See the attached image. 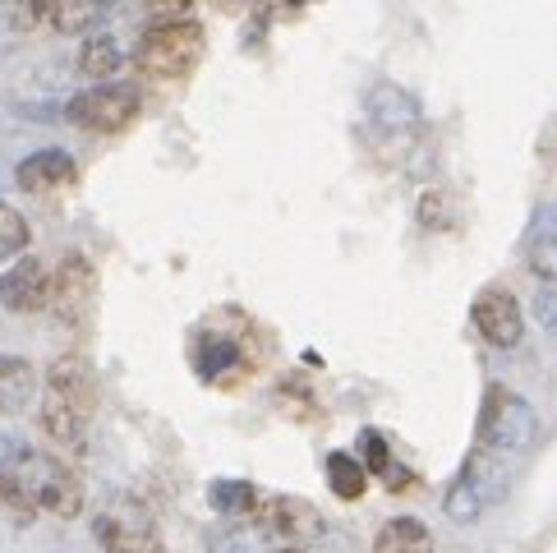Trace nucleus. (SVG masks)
<instances>
[{"instance_id": "nucleus-18", "label": "nucleus", "mask_w": 557, "mask_h": 553, "mask_svg": "<svg viewBox=\"0 0 557 553\" xmlns=\"http://www.w3.org/2000/svg\"><path fill=\"white\" fill-rule=\"evenodd\" d=\"M208 507L226 521H249L253 512L263 507V493H258V484H249V480H212L208 484Z\"/></svg>"}, {"instance_id": "nucleus-11", "label": "nucleus", "mask_w": 557, "mask_h": 553, "mask_svg": "<svg viewBox=\"0 0 557 553\" xmlns=\"http://www.w3.org/2000/svg\"><path fill=\"white\" fill-rule=\"evenodd\" d=\"M92 295H97L92 263L84 259V254H65V259L55 263V272H51V300H47V309L65 328H78L88 319V309H92Z\"/></svg>"}, {"instance_id": "nucleus-19", "label": "nucleus", "mask_w": 557, "mask_h": 553, "mask_svg": "<svg viewBox=\"0 0 557 553\" xmlns=\"http://www.w3.org/2000/svg\"><path fill=\"white\" fill-rule=\"evenodd\" d=\"M373 553H433V530L420 517H392L377 526Z\"/></svg>"}, {"instance_id": "nucleus-7", "label": "nucleus", "mask_w": 557, "mask_h": 553, "mask_svg": "<svg viewBox=\"0 0 557 553\" xmlns=\"http://www.w3.org/2000/svg\"><path fill=\"white\" fill-rule=\"evenodd\" d=\"M203 24L194 19H162L152 24L134 47V65L144 70L148 78H185L198 61H203Z\"/></svg>"}, {"instance_id": "nucleus-22", "label": "nucleus", "mask_w": 557, "mask_h": 553, "mask_svg": "<svg viewBox=\"0 0 557 553\" xmlns=\"http://www.w3.org/2000/svg\"><path fill=\"white\" fill-rule=\"evenodd\" d=\"M33 245V231H28V217L18 212L14 204L0 199V263H14V259H24Z\"/></svg>"}, {"instance_id": "nucleus-21", "label": "nucleus", "mask_w": 557, "mask_h": 553, "mask_svg": "<svg viewBox=\"0 0 557 553\" xmlns=\"http://www.w3.org/2000/svg\"><path fill=\"white\" fill-rule=\"evenodd\" d=\"M327 489L336 493L342 503H360L369 493V470L355 452H332L327 457Z\"/></svg>"}, {"instance_id": "nucleus-5", "label": "nucleus", "mask_w": 557, "mask_h": 553, "mask_svg": "<svg viewBox=\"0 0 557 553\" xmlns=\"http://www.w3.org/2000/svg\"><path fill=\"white\" fill-rule=\"evenodd\" d=\"M420 102L401 88V84H373L364 97V130H369V144L377 148L383 162H401V157L414 148L420 138Z\"/></svg>"}, {"instance_id": "nucleus-20", "label": "nucleus", "mask_w": 557, "mask_h": 553, "mask_svg": "<svg viewBox=\"0 0 557 553\" xmlns=\"http://www.w3.org/2000/svg\"><path fill=\"white\" fill-rule=\"evenodd\" d=\"M121 65H125V56L115 47V37L107 33H88V42L78 47V74L92 78V84H111L121 74Z\"/></svg>"}, {"instance_id": "nucleus-29", "label": "nucleus", "mask_w": 557, "mask_h": 553, "mask_svg": "<svg viewBox=\"0 0 557 553\" xmlns=\"http://www.w3.org/2000/svg\"><path fill=\"white\" fill-rule=\"evenodd\" d=\"M534 319H540V328L548 332V337H557V291L534 295Z\"/></svg>"}, {"instance_id": "nucleus-25", "label": "nucleus", "mask_w": 557, "mask_h": 553, "mask_svg": "<svg viewBox=\"0 0 557 553\" xmlns=\"http://www.w3.org/2000/svg\"><path fill=\"white\" fill-rule=\"evenodd\" d=\"M102 10H107V0H61L51 24L61 33H88V28L102 24Z\"/></svg>"}, {"instance_id": "nucleus-14", "label": "nucleus", "mask_w": 557, "mask_h": 553, "mask_svg": "<svg viewBox=\"0 0 557 553\" xmlns=\"http://www.w3.org/2000/svg\"><path fill=\"white\" fill-rule=\"evenodd\" d=\"M525 268L557 286V204L540 208L525 231Z\"/></svg>"}, {"instance_id": "nucleus-13", "label": "nucleus", "mask_w": 557, "mask_h": 553, "mask_svg": "<svg viewBox=\"0 0 557 553\" xmlns=\"http://www.w3.org/2000/svg\"><path fill=\"white\" fill-rule=\"evenodd\" d=\"M74 175H78V167L65 148H37L14 167V181L24 194H55V189L74 185Z\"/></svg>"}, {"instance_id": "nucleus-8", "label": "nucleus", "mask_w": 557, "mask_h": 553, "mask_svg": "<svg viewBox=\"0 0 557 553\" xmlns=\"http://www.w3.org/2000/svg\"><path fill=\"white\" fill-rule=\"evenodd\" d=\"M92 536L102 553H162V526L152 507L134 493H111L92 517Z\"/></svg>"}, {"instance_id": "nucleus-17", "label": "nucleus", "mask_w": 557, "mask_h": 553, "mask_svg": "<svg viewBox=\"0 0 557 553\" xmlns=\"http://www.w3.org/2000/svg\"><path fill=\"white\" fill-rule=\"evenodd\" d=\"M360 462H364V470H369V480L377 476V480H383L387 489H396V493H406V489L414 484V476L392 457V447H387V439H383L377 429H364V433H360Z\"/></svg>"}, {"instance_id": "nucleus-26", "label": "nucleus", "mask_w": 557, "mask_h": 553, "mask_svg": "<svg viewBox=\"0 0 557 553\" xmlns=\"http://www.w3.org/2000/svg\"><path fill=\"white\" fill-rule=\"evenodd\" d=\"M414 217H420L424 231H451V226H456V217H451V194H443V189L420 194V208H414Z\"/></svg>"}, {"instance_id": "nucleus-23", "label": "nucleus", "mask_w": 557, "mask_h": 553, "mask_svg": "<svg viewBox=\"0 0 557 553\" xmlns=\"http://www.w3.org/2000/svg\"><path fill=\"white\" fill-rule=\"evenodd\" d=\"M55 5H61V0H0V10H5V24L14 33L47 28L51 19H55Z\"/></svg>"}, {"instance_id": "nucleus-9", "label": "nucleus", "mask_w": 557, "mask_h": 553, "mask_svg": "<svg viewBox=\"0 0 557 553\" xmlns=\"http://www.w3.org/2000/svg\"><path fill=\"white\" fill-rule=\"evenodd\" d=\"M138 111H144V97L129 84H92L78 97H70V107H65L70 125L88 134H125L138 121Z\"/></svg>"}, {"instance_id": "nucleus-6", "label": "nucleus", "mask_w": 557, "mask_h": 553, "mask_svg": "<svg viewBox=\"0 0 557 553\" xmlns=\"http://www.w3.org/2000/svg\"><path fill=\"white\" fill-rule=\"evenodd\" d=\"M249 526L268 553H313L318 540L327 536L323 512L309 499H295V493H272V499H263V507L249 517Z\"/></svg>"}, {"instance_id": "nucleus-12", "label": "nucleus", "mask_w": 557, "mask_h": 553, "mask_svg": "<svg viewBox=\"0 0 557 553\" xmlns=\"http://www.w3.org/2000/svg\"><path fill=\"white\" fill-rule=\"evenodd\" d=\"M51 300V272L42 259H14L5 272H0V305L10 314H37Z\"/></svg>"}, {"instance_id": "nucleus-1", "label": "nucleus", "mask_w": 557, "mask_h": 553, "mask_svg": "<svg viewBox=\"0 0 557 553\" xmlns=\"http://www.w3.org/2000/svg\"><path fill=\"white\" fill-rule=\"evenodd\" d=\"M0 480H5L18 499L33 512H47V517H78L84 512V484L78 476L42 447H28L0 433Z\"/></svg>"}, {"instance_id": "nucleus-28", "label": "nucleus", "mask_w": 557, "mask_h": 553, "mask_svg": "<svg viewBox=\"0 0 557 553\" xmlns=\"http://www.w3.org/2000/svg\"><path fill=\"white\" fill-rule=\"evenodd\" d=\"M198 0H144V10L152 14V24H162V19H189V10Z\"/></svg>"}, {"instance_id": "nucleus-27", "label": "nucleus", "mask_w": 557, "mask_h": 553, "mask_svg": "<svg viewBox=\"0 0 557 553\" xmlns=\"http://www.w3.org/2000/svg\"><path fill=\"white\" fill-rule=\"evenodd\" d=\"M282 397H276V406L282 410H290V415H309L313 410V388H305L300 379H282Z\"/></svg>"}, {"instance_id": "nucleus-10", "label": "nucleus", "mask_w": 557, "mask_h": 553, "mask_svg": "<svg viewBox=\"0 0 557 553\" xmlns=\"http://www.w3.org/2000/svg\"><path fill=\"white\" fill-rule=\"evenodd\" d=\"M470 323L493 351H511V346H521V337H525V309L507 286H484L480 295H474Z\"/></svg>"}, {"instance_id": "nucleus-3", "label": "nucleus", "mask_w": 557, "mask_h": 553, "mask_svg": "<svg viewBox=\"0 0 557 553\" xmlns=\"http://www.w3.org/2000/svg\"><path fill=\"white\" fill-rule=\"evenodd\" d=\"M516 466H521V462L497 457V452H488V447H480V443H470L461 470H456V480H451L447 493H443V512H447L451 521H461V526L480 521L484 512L511 489Z\"/></svg>"}, {"instance_id": "nucleus-16", "label": "nucleus", "mask_w": 557, "mask_h": 553, "mask_svg": "<svg viewBox=\"0 0 557 553\" xmlns=\"http://www.w3.org/2000/svg\"><path fill=\"white\" fill-rule=\"evenodd\" d=\"M33 397H37V369L24 355H0V415L28 410Z\"/></svg>"}, {"instance_id": "nucleus-4", "label": "nucleus", "mask_w": 557, "mask_h": 553, "mask_svg": "<svg viewBox=\"0 0 557 553\" xmlns=\"http://www.w3.org/2000/svg\"><path fill=\"white\" fill-rule=\"evenodd\" d=\"M534 439H540V410L507 383H488L480 402V420H474V443L497 452V457L521 462L534 447Z\"/></svg>"}, {"instance_id": "nucleus-2", "label": "nucleus", "mask_w": 557, "mask_h": 553, "mask_svg": "<svg viewBox=\"0 0 557 553\" xmlns=\"http://www.w3.org/2000/svg\"><path fill=\"white\" fill-rule=\"evenodd\" d=\"M97 369L84 360V355H61L51 360L47 369V388H42V433L65 447V452H78L88 443V429H92V415H97Z\"/></svg>"}, {"instance_id": "nucleus-24", "label": "nucleus", "mask_w": 557, "mask_h": 553, "mask_svg": "<svg viewBox=\"0 0 557 553\" xmlns=\"http://www.w3.org/2000/svg\"><path fill=\"white\" fill-rule=\"evenodd\" d=\"M208 553H268V549L253 536L249 521H226V526L208 530Z\"/></svg>"}, {"instance_id": "nucleus-15", "label": "nucleus", "mask_w": 557, "mask_h": 553, "mask_svg": "<svg viewBox=\"0 0 557 553\" xmlns=\"http://www.w3.org/2000/svg\"><path fill=\"white\" fill-rule=\"evenodd\" d=\"M240 360L249 365V351L235 337H216V332H203V337H198V351H194L198 379L222 383V373H235V365H240Z\"/></svg>"}]
</instances>
